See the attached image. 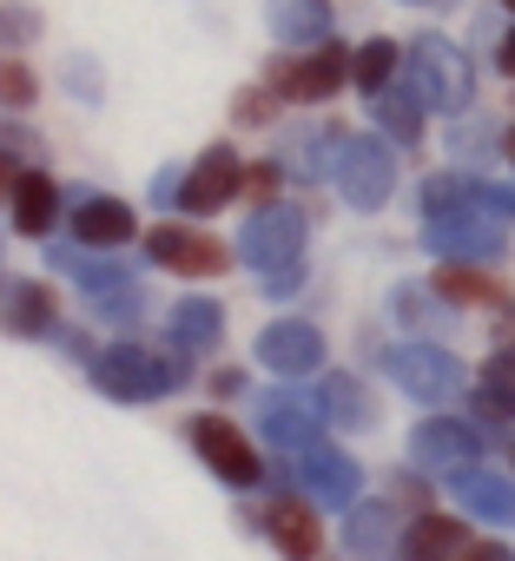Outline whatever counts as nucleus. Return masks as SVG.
<instances>
[{
  "mask_svg": "<svg viewBox=\"0 0 515 561\" xmlns=\"http://www.w3.org/2000/svg\"><path fill=\"white\" fill-rule=\"evenodd\" d=\"M93 383L119 403H152V397H172L179 383V357L165 351H146V344H113L93 357Z\"/></svg>",
  "mask_w": 515,
  "mask_h": 561,
  "instance_id": "nucleus-1",
  "label": "nucleus"
},
{
  "mask_svg": "<svg viewBox=\"0 0 515 561\" xmlns=\"http://www.w3.org/2000/svg\"><path fill=\"white\" fill-rule=\"evenodd\" d=\"M410 87L430 113H462L469 106V54L443 34H423L410 47Z\"/></svg>",
  "mask_w": 515,
  "mask_h": 561,
  "instance_id": "nucleus-2",
  "label": "nucleus"
},
{
  "mask_svg": "<svg viewBox=\"0 0 515 561\" xmlns=\"http://www.w3.org/2000/svg\"><path fill=\"white\" fill-rule=\"evenodd\" d=\"M423 244L443 257V264H495L502 251H508V231H502V218L489 211L482 218V198L469 205V211H449V218H430V231H423Z\"/></svg>",
  "mask_w": 515,
  "mask_h": 561,
  "instance_id": "nucleus-3",
  "label": "nucleus"
},
{
  "mask_svg": "<svg viewBox=\"0 0 515 561\" xmlns=\"http://www.w3.org/2000/svg\"><path fill=\"white\" fill-rule=\"evenodd\" d=\"M331 179H337V192H344L357 211H377V205L397 192V159H390V146H384L377 133H357V139H344Z\"/></svg>",
  "mask_w": 515,
  "mask_h": 561,
  "instance_id": "nucleus-4",
  "label": "nucleus"
},
{
  "mask_svg": "<svg viewBox=\"0 0 515 561\" xmlns=\"http://www.w3.org/2000/svg\"><path fill=\"white\" fill-rule=\"evenodd\" d=\"M265 80H272V93H278V100L318 106V100H331V93L351 80V54H344L337 41H318V54H305V60H278Z\"/></svg>",
  "mask_w": 515,
  "mask_h": 561,
  "instance_id": "nucleus-5",
  "label": "nucleus"
},
{
  "mask_svg": "<svg viewBox=\"0 0 515 561\" xmlns=\"http://www.w3.org/2000/svg\"><path fill=\"white\" fill-rule=\"evenodd\" d=\"M384 370H390L410 397H423V403H443V397H456V390L469 383V370H462L449 351H436V344H397V351L384 357Z\"/></svg>",
  "mask_w": 515,
  "mask_h": 561,
  "instance_id": "nucleus-6",
  "label": "nucleus"
},
{
  "mask_svg": "<svg viewBox=\"0 0 515 561\" xmlns=\"http://www.w3.org/2000/svg\"><path fill=\"white\" fill-rule=\"evenodd\" d=\"M298 251H305V218H298V211H285V205H265V211L244 225V244H238V257H244V264H258V277L298 264Z\"/></svg>",
  "mask_w": 515,
  "mask_h": 561,
  "instance_id": "nucleus-7",
  "label": "nucleus"
},
{
  "mask_svg": "<svg viewBox=\"0 0 515 561\" xmlns=\"http://www.w3.org/2000/svg\"><path fill=\"white\" fill-rule=\"evenodd\" d=\"M244 192V165H238V152L231 146H211L192 172H185V185H179V205L192 211V218H205V211H218V205H231Z\"/></svg>",
  "mask_w": 515,
  "mask_h": 561,
  "instance_id": "nucleus-8",
  "label": "nucleus"
},
{
  "mask_svg": "<svg viewBox=\"0 0 515 561\" xmlns=\"http://www.w3.org/2000/svg\"><path fill=\"white\" fill-rule=\"evenodd\" d=\"M185 436L198 443V456H205V462H211V469H218V476H225L231 489H251L258 476H265V462H258V449H251V443H244V436H238L231 423H218V416H198V423H192Z\"/></svg>",
  "mask_w": 515,
  "mask_h": 561,
  "instance_id": "nucleus-9",
  "label": "nucleus"
},
{
  "mask_svg": "<svg viewBox=\"0 0 515 561\" xmlns=\"http://www.w3.org/2000/svg\"><path fill=\"white\" fill-rule=\"evenodd\" d=\"M146 244H152V257H159L165 271H185V277H218V271L231 264V251H225L218 238L192 231V225H159Z\"/></svg>",
  "mask_w": 515,
  "mask_h": 561,
  "instance_id": "nucleus-10",
  "label": "nucleus"
},
{
  "mask_svg": "<svg viewBox=\"0 0 515 561\" xmlns=\"http://www.w3.org/2000/svg\"><path fill=\"white\" fill-rule=\"evenodd\" d=\"M265 535H272V548H278L285 561H311V554L324 548V522H318V508H311L305 495H278V502L265 508Z\"/></svg>",
  "mask_w": 515,
  "mask_h": 561,
  "instance_id": "nucleus-11",
  "label": "nucleus"
},
{
  "mask_svg": "<svg viewBox=\"0 0 515 561\" xmlns=\"http://www.w3.org/2000/svg\"><path fill=\"white\" fill-rule=\"evenodd\" d=\"M258 364L278 370V377H311L324 364V337L311 324H272L265 337H258Z\"/></svg>",
  "mask_w": 515,
  "mask_h": 561,
  "instance_id": "nucleus-12",
  "label": "nucleus"
},
{
  "mask_svg": "<svg viewBox=\"0 0 515 561\" xmlns=\"http://www.w3.org/2000/svg\"><path fill=\"white\" fill-rule=\"evenodd\" d=\"M318 436H324V410L311 397L285 390V397L265 403V443H278V449H318Z\"/></svg>",
  "mask_w": 515,
  "mask_h": 561,
  "instance_id": "nucleus-13",
  "label": "nucleus"
},
{
  "mask_svg": "<svg viewBox=\"0 0 515 561\" xmlns=\"http://www.w3.org/2000/svg\"><path fill=\"white\" fill-rule=\"evenodd\" d=\"M305 489H311L324 508H351L357 489H364V469H357L344 449H305Z\"/></svg>",
  "mask_w": 515,
  "mask_h": 561,
  "instance_id": "nucleus-14",
  "label": "nucleus"
},
{
  "mask_svg": "<svg viewBox=\"0 0 515 561\" xmlns=\"http://www.w3.org/2000/svg\"><path fill=\"white\" fill-rule=\"evenodd\" d=\"M476 449H482V443H476L469 423H416V436H410V456H416L423 469H462Z\"/></svg>",
  "mask_w": 515,
  "mask_h": 561,
  "instance_id": "nucleus-15",
  "label": "nucleus"
},
{
  "mask_svg": "<svg viewBox=\"0 0 515 561\" xmlns=\"http://www.w3.org/2000/svg\"><path fill=\"white\" fill-rule=\"evenodd\" d=\"M449 489H456V502L462 508H476L482 522H515V482H502V476H489V469H456L449 476Z\"/></svg>",
  "mask_w": 515,
  "mask_h": 561,
  "instance_id": "nucleus-16",
  "label": "nucleus"
},
{
  "mask_svg": "<svg viewBox=\"0 0 515 561\" xmlns=\"http://www.w3.org/2000/svg\"><path fill=\"white\" fill-rule=\"evenodd\" d=\"M73 238L80 244H100V251L126 244L133 238V205H119V198H80L73 205Z\"/></svg>",
  "mask_w": 515,
  "mask_h": 561,
  "instance_id": "nucleus-17",
  "label": "nucleus"
},
{
  "mask_svg": "<svg viewBox=\"0 0 515 561\" xmlns=\"http://www.w3.org/2000/svg\"><path fill=\"white\" fill-rule=\"evenodd\" d=\"M462 548H469V528H462V522H449V515H423V522L403 535L397 554H403V561H456Z\"/></svg>",
  "mask_w": 515,
  "mask_h": 561,
  "instance_id": "nucleus-18",
  "label": "nucleus"
},
{
  "mask_svg": "<svg viewBox=\"0 0 515 561\" xmlns=\"http://www.w3.org/2000/svg\"><path fill=\"white\" fill-rule=\"evenodd\" d=\"M54 211H60V185L41 179V172H21V192H14V225L27 238H47L54 231Z\"/></svg>",
  "mask_w": 515,
  "mask_h": 561,
  "instance_id": "nucleus-19",
  "label": "nucleus"
},
{
  "mask_svg": "<svg viewBox=\"0 0 515 561\" xmlns=\"http://www.w3.org/2000/svg\"><path fill=\"white\" fill-rule=\"evenodd\" d=\"M265 21H272V34H278V41H331V14H324V0H272Z\"/></svg>",
  "mask_w": 515,
  "mask_h": 561,
  "instance_id": "nucleus-20",
  "label": "nucleus"
},
{
  "mask_svg": "<svg viewBox=\"0 0 515 561\" xmlns=\"http://www.w3.org/2000/svg\"><path fill=\"white\" fill-rule=\"evenodd\" d=\"M172 337H179V351H205L225 337V311L211 298H185V305H172Z\"/></svg>",
  "mask_w": 515,
  "mask_h": 561,
  "instance_id": "nucleus-21",
  "label": "nucleus"
},
{
  "mask_svg": "<svg viewBox=\"0 0 515 561\" xmlns=\"http://www.w3.org/2000/svg\"><path fill=\"white\" fill-rule=\"evenodd\" d=\"M8 331H14V337H47V331H54V298H47V285H8Z\"/></svg>",
  "mask_w": 515,
  "mask_h": 561,
  "instance_id": "nucleus-22",
  "label": "nucleus"
},
{
  "mask_svg": "<svg viewBox=\"0 0 515 561\" xmlns=\"http://www.w3.org/2000/svg\"><path fill=\"white\" fill-rule=\"evenodd\" d=\"M370 113H377V126L390 133V139H416L423 133V100H416V87L403 93V87H384L377 100H370Z\"/></svg>",
  "mask_w": 515,
  "mask_h": 561,
  "instance_id": "nucleus-23",
  "label": "nucleus"
},
{
  "mask_svg": "<svg viewBox=\"0 0 515 561\" xmlns=\"http://www.w3.org/2000/svg\"><path fill=\"white\" fill-rule=\"evenodd\" d=\"M344 541L357 548V554H390L397 548V515L390 508H351V522H344Z\"/></svg>",
  "mask_w": 515,
  "mask_h": 561,
  "instance_id": "nucleus-24",
  "label": "nucleus"
},
{
  "mask_svg": "<svg viewBox=\"0 0 515 561\" xmlns=\"http://www.w3.org/2000/svg\"><path fill=\"white\" fill-rule=\"evenodd\" d=\"M436 291L449 305H495V277H489V264H443Z\"/></svg>",
  "mask_w": 515,
  "mask_h": 561,
  "instance_id": "nucleus-25",
  "label": "nucleus"
},
{
  "mask_svg": "<svg viewBox=\"0 0 515 561\" xmlns=\"http://www.w3.org/2000/svg\"><path fill=\"white\" fill-rule=\"evenodd\" d=\"M397 60H403V54H397V41H364V47H357V60H351V80L377 100L384 87H397Z\"/></svg>",
  "mask_w": 515,
  "mask_h": 561,
  "instance_id": "nucleus-26",
  "label": "nucleus"
},
{
  "mask_svg": "<svg viewBox=\"0 0 515 561\" xmlns=\"http://www.w3.org/2000/svg\"><path fill=\"white\" fill-rule=\"evenodd\" d=\"M469 205H476V179H462V172H443V179L423 185V218H449V211H469Z\"/></svg>",
  "mask_w": 515,
  "mask_h": 561,
  "instance_id": "nucleus-27",
  "label": "nucleus"
},
{
  "mask_svg": "<svg viewBox=\"0 0 515 561\" xmlns=\"http://www.w3.org/2000/svg\"><path fill=\"white\" fill-rule=\"evenodd\" d=\"M54 271H67V277H80V285L100 298L106 285H126V271H113V264H93V257H80V251H67V244H54Z\"/></svg>",
  "mask_w": 515,
  "mask_h": 561,
  "instance_id": "nucleus-28",
  "label": "nucleus"
},
{
  "mask_svg": "<svg viewBox=\"0 0 515 561\" xmlns=\"http://www.w3.org/2000/svg\"><path fill=\"white\" fill-rule=\"evenodd\" d=\"M324 410L337 416V423H370V403H364V390H357V377H324Z\"/></svg>",
  "mask_w": 515,
  "mask_h": 561,
  "instance_id": "nucleus-29",
  "label": "nucleus"
},
{
  "mask_svg": "<svg viewBox=\"0 0 515 561\" xmlns=\"http://www.w3.org/2000/svg\"><path fill=\"white\" fill-rule=\"evenodd\" d=\"M0 106H34V73L0 54Z\"/></svg>",
  "mask_w": 515,
  "mask_h": 561,
  "instance_id": "nucleus-30",
  "label": "nucleus"
},
{
  "mask_svg": "<svg viewBox=\"0 0 515 561\" xmlns=\"http://www.w3.org/2000/svg\"><path fill=\"white\" fill-rule=\"evenodd\" d=\"M41 34V21L27 14V8H0V47H21V41H34Z\"/></svg>",
  "mask_w": 515,
  "mask_h": 561,
  "instance_id": "nucleus-31",
  "label": "nucleus"
},
{
  "mask_svg": "<svg viewBox=\"0 0 515 561\" xmlns=\"http://www.w3.org/2000/svg\"><path fill=\"white\" fill-rule=\"evenodd\" d=\"M244 192H251L258 205H272V198H278V165H251V172H244Z\"/></svg>",
  "mask_w": 515,
  "mask_h": 561,
  "instance_id": "nucleus-32",
  "label": "nucleus"
},
{
  "mask_svg": "<svg viewBox=\"0 0 515 561\" xmlns=\"http://www.w3.org/2000/svg\"><path fill=\"white\" fill-rule=\"evenodd\" d=\"M305 285V264H285V271H265V298H291Z\"/></svg>",
  "mask_w": 515,
  "mask_h": 561,
  "instance_id": "nucleus-33",
  "label": "nucleus"
},
{
  "mask_svg": "<svg viewBox=\"0 0 515 561\" xmlns=\"http://www.w3.org/2000/svg\"><path fill=\"white\" fill-rule=\"evenodd\" d=\"M482 383H495V390H508V397H515V351H502V357H489V370H482Z\"/></svg>",
  "mask_w": 515,
  "mask_h": 561,
  "instance_id": "nucleus-34",
  "label": "nucleus"
},
{
  "mask_svg": "<svg viewBox=\"0 0 515 561\" xmlns=\"http://www.w3.org/2000/svg\"><path fill=\"white\" fill-rule=\"evenodd\" d=\"M456 561H508V548H489V541H469Z\"/></svg>",
  "mask_w": 515,
  "mask_h": 561,
  "instance_id": "nucleus-35",
  "label": "nucleus"
},
{
  "mask_svg": "<svg viewBox=\"0 0 515 561\" xmlns=\"http://www.w3.org/2000/svg\"><path fill=\"white\" fill-rule=\"evenodd\" d=\"M8 192H21V165H14L8 152H0V198H8Z\"/></svg>",
  "mask_w": 515,
  "mask_h": 561,
  "instance_id": "nucleus-36",
  "label": "nucleus"
},
{
  "mask_svg": "<svg viewBox=\"0 0 515 561\" xmlns=\"http://www.w3.org/2000/svg\"><path fill=\"white\" fill-rule=\"evenodd\" d=\"M211 390H218V397H238V390H244V377H238V370H218V377H211Z\"/></svg>",
  "mask_w": 515,
  "mask_h": 561,
  "instance_id": "nucleus-37",
  "label": "nucleus"
},
{
  "mask_svg": "<svg viewBox=\"0 0 515 561\" xmlns=\"http://www.w3.org/2000/svg\"><path fill=\"white\" fill-rule=\"evenodd\" d=\"M495 337H502V351H515V311H502V324H495Z\"/></svg>",
  "mask_w": 515,
  "mask_h": 561,
  "instance_id": "nucleus-38",
  "label": "nucleus"
},
{
  "mask_svg": "<svg viewBox=\"0 0 515 561\" xmlns=\"http://www.w3.org/2000/svg\"><path fill=\"white\" fill-rule=\"evenodd\" d=\"M495 67H502V73H515V34L502 41V54H495Z\"/></svg>",
  "mask_w": 515,
  "mask_h": 561,
  "instance_id": "nucleus-39",
  "label": "nucleus"
},
{
  "mask_svg": "<svg viewBox=\"0 0 515 561\" xmlns=\"http://www.w3.org/2000/svg\"><path fill=\"white\" fill-rule=\"evenodd\" d=\"M508 159H515V133H508Z\"/></svg>",
  "mask_w": 515,
  "mask_h": 561,
  "instance_id": "nucleus-40",
  "label": "nucleus"
},
{
  "mask_svg": "<svg viewBox=\"0 0 515 561\" xmlns=\"http://www.w3.org/2000/svg\"><path fill=\"white\" fill-rule=\"evenodd\" d=\"M502 8H508V14H515V0H502Z\"/></svg>",
  "mask_w": 515,
  "mask_h": 561,
  "instance_id": "nucleus-41",
  "label": "nucleus"
}]
</instances>
